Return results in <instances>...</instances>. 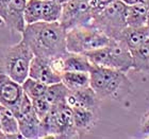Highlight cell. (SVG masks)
Here are the masks:
<instances>
[{"label": "cell", "mask_w": 149, "mask_h": 139, "mask_svg": "<svg viewBox=\"0 0 149 139\" xmlns=\"http://www.w3.org/2000/svg\"><path fill=\"white\" fill-rule=\"evenodd\" d=\"M66 32L59 21H38L26 26L22 39L32 50L34 56L54 59L67 52Z\"/></svg>", "instance_id": "obj_1"}, {"label": "cell", "mask_w": 149, "mask_h": 139, "mask_svg": "<svg viewBox=\"0 0 149 139\" xmlns=\"http://www.w3.org/2000/svg\"><path fill=\"white\" fill-rule=\"evenodd\" d=\"M90 86L100 100L124 99L132 90L126 72L101 66H93L90 70Z\"/></svg>", "instance_id": "obj_2"}, {"label": "cell", "mask_w": 149, "mask_h": 139, "mask_svg": "<svg viewBox=\"0 0 149 139\" xmlns=\"http://www.w3.org/2000/svg\"><path fill=\"white\" fill-rule=\"evenodd\" d=\"M93 66L108 67L127 73L132 69L130 50L119 40L112 39L108 46L84 53Z\"/></svg>", "instance_id": "obj_3"}, {"label": "cell", "mask_w": 149, "mask_h": 139, "mask_svg": "<svg viewBox=\"0 0 149 139\" xmlns=\"http://www.w3.org/2000/svg\"><path fill=\"white\" fill-rule=\"evenodd\" d=\"M72 119V108L65 104L52 106L42 120V138H74L79 137Z\"/></svg>", "instance_id": "obj_4"}, {"label": "cell", "mask_w": 149, "mask_h": 139, "mask_svg": "<svg viewBox=\"0 0 149 139\" xmlns=\"http://www.w3.org/2000/svg\"><path fill=\"white\" fill-rule=\"evenodd\" d=\"M127 6L121 0H115L106 8L94 11L91 26L104 33L111 39H117L127 27Z\"/></svg>", "instance_id": "obj_5"}, {"label": "cell", "mask_w": 149, "mask_h": 139, "mask_svg": "<svg viewBox=\"0 0 149 139\" xmlns=\"http://www.w3.org/2000/svg\"><path fill=\"white\" fill-rule=\"evenodd\" d=\"M111 38L93 26H80L66 32V49L68 52L86 53L108 46Z\"/></svg>", "instance_id": "obj_6"}, {"label": "cell", "mask_w": 149, "mask_h": 139, "mask_svg": "<svg viewBox=\"0 0 149 139\" xmlns=\"http://www.w3.org/2000/svg\"><path fill=\"white\" fill-rule=\"evenodd\" d=\"M34 54L28 45L20 39V41L6 49L3 54L2 67L6 73L13 80L22 84L29 77V70Z\"/></svg>", "instance_id": "obj_7"}, {"label": "cell", "mask_w": 149, "mask_h": 139, "mask_svg": "<svg viewBox=\"0 0 149 139\" xmlns=\"http://www.w3.org/2000/svg\"><path fill=\"white\" fill-rule=\"evenodd\" d=\"M92 18L93 10L88 1L69 0L62 4V14L59 22L68 31L76 27L91 25Z\"/></svg>", "instance_id": "obj_8"}, {"label": "cell", "mask_w": 149, "mask_h": 139, "mask_svg": "<svg viewBox=\"0 0 149 139\" xmlns=\"http://www.w3.org/2000/svg\"><path fill=\"white\" fill-rule=\"evenodd\" d=\"M24 96L22 84L4 72H0V104L15 114Z\"/></svg>", "instance_id": "obj_9"}, {"label": "cell", "mask_w": 149, "mask_h": 139, "mask_svg": "<svg viewBox=\"0 0 149 139\" xmlns=\"http://www.w3.org/2000/svg\"><path fill=\"white\" fill-rule=\"evenodd\" d=\"M29 77L40 81L46 85L59 83L62 81V75L53 69L50 59L34 56L30 65Z\"/></svg>", "instance_id": "obj_10"}, {"label": "cell", "mask_w": 149, "mask_h": 139, "mask_svg": "<svg viewBox=\"0 0 149 139\" xmlns=\"http://www.w3.org/2000/svg\"><path fill=\"white\" fill-rule=\"evenodd\" d=\"M100 98L91 86L78 90H69L66 104L70 107H83L98 111L100 106Z\"/></svg>", "instance_id": "obj_11"}, {"label": "cell", "mask_w": 149, "mask_h": 139, "mask_svg": "<svg viewBox=\"0 0 149 139\" xmlns=\"http://www.w3.org/2000/svg\"><path fill=\"white\" fill-rule=\"evenodd\" d=\"M26 3L27 0H11L8 6L6 18L3 20L10 30L18 32L20 35L27 26L25 20Z\"/></svg>", "instance_id": "obj_12"}, {"label": "cell", "mask_w": 149, "mask_h": 139, "mask_svg": "<svg viewBox=\"0 0 149 139\" xmlns=\"http://www.w3.org/2000/svg\"><path fill=\"white\" fill-rule=\"evenodd\" d=\"M17 120L22 138H42V120L35 115L34 111L28 114L18 115Z\"/></svg>", "instance_id": "obj_13"}, {"label": "cell", "mask_w": 149, "mask_h": 139, "mask_svg": "<svg viewBox=\"0 0 149 139\" xmlns=\"http://www.w3.org/2000/svg\"><path fill=\"white\" fill-rule=\"evenodd\" d=\"M72 119L79 135L86 134L97 124L98 113L83 107H72Z\"/></svg>", "instance_id": "obj_14"}, {"label": "cell", "mask_w": 149, "mask_h": 139, "mask_svg": "<svg viewBox=\"0 0 149 139\" xmlns=\"http://www.w3.org/2000/svg\"><path fill=\"white\" fill-rule=\"evenodd\" d=\"M148 32L146 27H129L127 26L123 30L119 37L116 40H119L124 44L130 52L141 47L148 39Z\"/></svg>", "instance_id": "obj_15"}, {"label": "cell", "mask_w": 149, "mask_h": 139, "mask_svg": "<svg viewBox=\"0 0 149 139\" xmlns=\"http://www.w3.org/2000/svg\"><path fill=\"white\" fill-rule=\"evenodd\" d=\"M0 129L4 134L6 138H22L19 132L18 120L15 114L11 109L1 105L0 107Z\"/></svg>", "instance_id": "obj_16"}, {"label": "cell", "mask_w": 149, "mask_h": 139, "mask_svg": "<svg viewBox=\"0 0 149 139\" xmlns=\"http://www.w3.org/2000/svg\"><path fill=\"white\" fill-rule=\"evenodd\" d=\"M64 63V72L74 71V72H90L93 65L83 53L67 52L62 56Z\"/></svg>", "instance_id": "obj_17"}, {"label": "cell", "mask_w": 149, "mask_h": 139, "mask_svg": "<svg viewBox=\"0 0 149 139\" xmlns=\"http://www.w3.org/2000/svg\"><path fill=\"white\" fill-rule=\"evenodd\" d=\"M127 26L129 27H146L148 21L147 6L144 2H136L127 6Z\"/></svg>", "instance_id": "obj_18"}, {"label": "cell", "mask_w": 149, "mask_h": 139, "mask_svg": "<svg viewBox=\"0 0 149 139\" xmlns=\"http://www.w3.org/2000/svg\"><path fill=\"white\" fill-rule=\"evenodd\" d=\"M62 82L69 90L82 89L90 86V72L65 71L62 74Z\"/></svg>", "instance_id": "obj_19"}, {"label": "cell", "mask_w": 149, "mask_h": 139, "mask_svg": "<svg viewBox=\"0 0 149 139\" xmlns=\"http://www.w3.org/2000/svg\"><path fill=\"white\" fill-rule=\"evenodd\" d=\"M132 69L149 73V38L137 49L131 52Z\"/></svg>", "instance_id": "obj_20"}, {"label": "cell", "mask_w": 149, "mask_h": 139, "mask_svg": "<svg viewBox=\"0 0 149 139\" xmlns=\"http://www.w3.org/2000/svg\"><path fill=\"white\" fill-rule=\"evenodd\" d=\"M68 93L69 89L61 81L59 83L48 85L46 93H45V98L49 101L52 106H56V105L65 104Z\"/></svg>", "instance_id": "obj_21"}, {"label": "cell", "mask_w": 149, "mask_h": 139, "mask_svg": "<svg viewBox=\"0 0 149 139\" xmlns=\"http://www.w3.org/2000/svg\"><path fill=\"white\" fill-rule=\"evenodd\" d=\"M44 1L45 0H27L25 8V20L27 25L43 21Z\"/></svg>", "instance_id": "obj_22"}, {"label": "cell", "mask_w": 149, "mask_h": 139, "mask_svg": "<svg viewBox=\"0 0 149 139\" xmlns=\"http://www.w3.org/2000/svg\"><path fill=\"white\" fill-rule=\"evenodd\" d=\"M22 89H24V93H25L30 99L33 100V99H37V98H40V97L45 96L48 85L28 77L25 80V82L22 84Z\"/></svg>", "instance_id": "obj_23"}, {"label": "cell", "mask_w": 149, "mask_h": 139, "mask_svg": "<svg viewBox=\"0 0 149 139\" xmlns=\"http://www.w3.org/2000/svg\"><path fill=\"white\" fill-rule=\"evenodd\" d=\"M62 14V4L54 0H45L44 1L43 21L56 22L60 21Z\"/></svg>", "instance_id": "obj_24"}, {"label": "cell", "mask_w": 149, "mask_h": 139, "mask_svg": "<svg viewBox=\"0 0 149 139\" xmlns=\"http://www.w3.org/2000/svg\"><path fill=\"white\" fill-rule=\"evenodd\" d=\"M32 105H33L35 115L40 118V120H43L44 118L49 114V111L52 108V105L50 104L49 101L45 98V96L37 98V99H33L32 100Z\"/></svg>", "instance_id": "obj_25"}, {"label": "cell", "mask_w": 149, "mask_h": 139, "mask_svg": "<svg viewBox=\"0 0 149 139\" xmlns=\"http://www.w3.org/2000/svg\"><path fill=\"white\" fill-rule=\"evenodd\" d=\"M140 132L143 137L149 138V111L144 115L141 121Z\"/></svg>", "instance_id": "obj_26"}, {"label": "cell", "mask_w": 149, "mask_h": 139, "mask_svg": "<svg viewBox=\"0 0 149 139\" xmlns=\"http://www.w3.org/2000/svg\"><path fill=\"white\" fill-rule=\"evenodd\" d=\"M115 0H92L90 2L91 6H92V10L94 11H98V10H101L103 8H106L107 6L111 4L112 2H114Z\"/></svg>", "instance_id": "obj_27"}, {"label": "cell", "mask_w": 149, "mask_h": 139, "mask_svg": "<svg viewBox=\"0 0 149 139\" xmlns=\"http://www.w3.org/2000/svg\"><path fill=\"white\" fill-rule=\"evenodd\" d=\"M11 0H0V19L4 20L6 15V11H8V6H9Z\"/></svg>", "instance_id": "obj_28"}, {"label": "cell", "mask_w": 149, "mask_h": 139, "mask_svg": "<svg viewBox=\"0 0 149 139\" xmlns=\"http://www.w3.org/2000/svg\"><path fill=\"white\" fill-rule=\"evenodd\" d=\"M123 2H125L126 4H133V3H136V2H141L142 0H121Z\"/></svg>", "instance_id": "obj_29"}, {"label": "cell", "mask_w": 149, "mask_h": 139, "mask_svg": "<svg viewBox=\"0 0 149 139\" xmlns=\"http://www.w3.org/2000/svg\"><path fill=\"white\" fill-rule=\"evenodd\" d=\"M54 1L61 3V4H63V3H65V2H67V1H69V0H54Z\"/></svg>", "instance_id": "obj_30"}, {"label": "cell", "mask_w": 149, "mask_h": 139, "mask_svg": "<svg viewBox=\"0 0 149 139\" xmlns=\"http://www.w3.org/2000/svg\"><path fill=\"white\" fill-rule=\"evenodd\" d=\"M146 29H147V32H148V37H149V20H148V21H147Z\"/></svg>", "instance_id": "obj_31"}, {"label": "cell", "mask_w": 149, "mask_h": 139, "mask_svg": "<svg viewBox=\"0 0 149 139\" xmlns=\"http://www.w3.org/2000/svg\"><path fill=\"white\" fill-rule=\"evenodd\" d=\"M0 138H6V136H4V134L1 132V130H0Z\"/></svg>", "instance_id": "obj_32"}, {"label": "cell", "mask_w": 149, "mask_h": 139, "mask_svg": "<svg viewBox=\"0 0 149 139\" xmlns=\"http://www.w3.org/2000/svg\"><path fill=\"white\" fill-rule=\"evenodd\" d=\"M0 107H1V105H0ZM0 115H1V111H0ZM0 130H1V129H0ZM1 132H2V131H1Z\"/></svg>", "instance_id": "obj_33"}, {"label": "cell", "mask_w": 149, "mask_h": 139, "mask_svg": "<svg viewBox=\"0 0 149 139\" xmlns=\"http://www.w3.org/2000/svg\"><path fill=\"white\" fill-rule=\"evenodd\" d=\"M85 1H88V2H91V1H92V0H85Z\"/></svg>", "instance_id": "obj_34"}, {"label": "cell", "mask_w": 149, "mask_h": 139, "mask_svg": "<svg viewBox=\"0 0 149 139\" xmlns=\"http://www.w3.org/2000/svg\"><path fill=\"white\" fill-rule=\"evenodd\" d=\"M0 105H1V104H0Z\"/></svg>", "instance_id": "obj_35"}]
</instances>
